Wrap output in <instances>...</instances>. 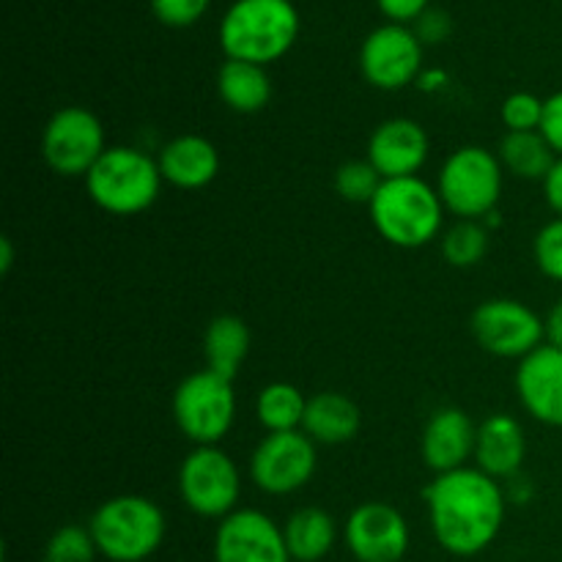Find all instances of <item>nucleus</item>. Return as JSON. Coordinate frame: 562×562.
<instances>
[{
	"instance_id": "nucleus-1",
	"label": "nucleus",
	"mask_w": 562,
	"mask_h": 562,
	"mask_svg": "<svg viewBox=\"0 0 562 562\" xmlns=\"http://www.w3.org/2000/svg\"><path fill=\"white\" fill-rule=\"evenodd\" d=\"M431 536L453 558H475L499 538L508 514L503 483L475 464L437 475L423 492Z\"/></svg>"
},
{
	"instance_id": "nucleus-2",
	"label": "nucleus",
	"mask_w": 562,
	"mask_h": 562,
	"mask_svg": "<svg viewBox=\"0 0 562 562\" xmlns=\"http://www.w3.org/2000/svg\"><path fill=\"white\" fill-rule=\"evenodd\" d=\"M300 25L291 0H234L220 20V47L231 60L269 66L291 53Z\"/></svg>"
},
{
	"instance_id": "nucleus-3",
	"label": "nucleus",
	"mask_w": 562,
	"mask_h": 562,
	"mask_svg": "<svg viewBox=\"0 0 562 562\" xmlns=\"http://www.w3.org/2000/svg\"><path fill=\"white\" fill-rule=\"evenodd\" d=\"M368 209L379 236L401 250L426 247L442 234L445 203L437 187L420 176L384 179Z\"/></svg>"
},
{
	"instance_id": "nucleus-4",
	"label": "nucleus",
	"mask_w": 562,
	"mask_h": 562,
	"mask_svg": "<svg viewBox=\"0 0 562 562\" xmlns=\"http://www.w3.org/2000/svg\"><path fill=\"white\" fill-rule=\"evenodd\" d=\"M99 558L110 562H146L168 536L165 510L143 494H119L93 510L88 521Z\"/></svg>"
},
{
	"instance_id": "nucleus-5",
	"label": "nucleus",
	"mask_w": 562,
	"mask_h": 562,
	"mask_svg": "<svg viewBox=\"0 0 562 562\" xmlns=\"http://www.w3.org/2000/svg\"><path fill=\"white\" fill-rule=\"evenodd\" d=\"M162 184L157 159L135 146H108L86 176L88 198L113 217H135L151 209Z\"/></svg>"
},
{
	"instance_id": "nucleus-6",
	"label": "nucleus",
	"mask_w": 562,
	"mask_h": 562,
	"mask_svg": "<svg viewBox=\"0 0 562 562\" xmlns=\"http://www.w3.org/2000/svg\"><path fill=\"white\" fill-rule=\"evenodd\" d=\"M505 168L497 151L461 146L448 154L437 176V192L445 212L456 220H486L503 198Z\"/></svg>"
},
{
	"instance_id": "nucleus-7",
	"label": "nucleus",
	"mask_w": 562,
	"mask_h": 562,
	"mask_svg": "<svg viewBox=\"0 0 562 562\" xmlns=\"http://www.w3.org/2000/svg\"><path fill=\"white\" fill-rule=\"evenodd\" d=\"M173 423L192 445H220L236 423L234 382L220 373L192 371L181 379L170 401Z\"/></svg>"
},
{
	"instance_id": "nucleus-8",
	"label": "nucleus",
	"mask_w": 562,
	"mask_h": 562,
	"mask_svg": "<svg viewBox=\"0 0 562 562\" xmlns=\"http://www.w3.org/2000/svg\"><path fill=\"white\" fill-rule=\"evenodd\" d=\"M179 494L187 510L201 519L223 521L239 510L241 472L220 445H198L179 467Z\"/></svg>"
},
{
	"instance_id": "nucleus-9",
	"label": "nucleus",
	"mask_w": 562,
	"mask_h": 562,
	"mask_svg": "<svg viewBox=\"0 0 562 562\" xmlns=\"http://www.w3.org/2000/svg\"><path fill=\"white\" fill-rule=\"evenodd\" d=\"M108 151L104 126L88 108L69 104L55 110L42 130V159L64 179H86Z\"/></svg>"
},
{
	"instance_id": "nucleus-10",
	"label": "nucleus",
	"mask_w": 562,
	"mask_h": 562,
	"mask_svg": "<svg viewBox=\"0 0 562 562\" xmlns=\"http://www.w3.org/2000/svg\"><path fill=\"white\" fill-rule=\"evenodd\" d=\"M318 445L305 431L267 434L250 453V481L269 497H289L313 481Z\"/></svg>"
},
{
	"instance_id": "nucleus-11",
	"label": "nucleus",
	"mask_w": 562,
	"mask_h": 562,
	"mask_svg": "<svg viewBox=\"0 0 562 562\" xmlns=\"http://www.w3.org/2000/svg\"><path fill=\"white\" fill-rule=\"evenodd\" d=\"M470 329L475 344L486 355L499 360H525L527 355L547 344L543 316L530 305L510 296H494L472 311Z\"/></svg>"
},
{
	"instance_id": "nucleus-12",
	"label": "nucleus",
	"mask_w": 562,
	"mask_h": 562,
	"mask_svg": "<svg viewBox=\"0 0 562 562\" xmlns=\"http://www.w3.org/2000/svg\"><path fill=\"white\" fill-rule=\"evenodd\" d=\"M423 44L412 25L373 27L360 47V71L368 86L379 91H401L423 75Z\"/></svg>"
},
{
	"instance_id": "nucleus-13",
	"label": "nucleus",
	"mask_w": 562,
	"mask_h": 562,
	"mask_svg": "<svg viewBox=\"0 0 562 562\" xmlns=\"http://www.w3.org/2000/svg\"><path fill=\"white\" fill-rule=\"evenodd\" d=\"M409 541L406 516L382 499L360 503L344 521V543L357 562H401Z\"/></svg>"
},
{
	"instance_id": "nucleus-14",
	"label": "nucleus",
	"mask_w": 562,
	"mask_h": 562,
	"mask_svg": "<svg viewBox=\"0 0 562 562\" xmlns=\"http://www.w3.org/2000/svg\"><path fill=\"white\" fill-rule=\"evenodd\" d=\"M214 562H291L283 525L258 508L225 516L214 532Z\"/></svg>"
},
{
	"instance_id": "nucleus-15",
	"label": "nucleus",
	"mask_w": 562,
	"mask_h": 562,
	"mask_svg": "<svg viewBox=\"0 0 562 562\" xmlns=\"http://www.w3.org/2000/svg\"><path fill=\"white\" fill-rule=\"evenodd\" d=\"M516 395L527 415L547 428H562V351L538 346L516 366Z\"/></svg>"
},
{
	"instance_id": "nucleus-16",
	"label": "nucleus",
	"mask_w": 562,
	"mask_h": 562,
	"mask_svg": "<svg viewBox=\"0 0 562 562\" xmlns=\"http://www.w3.org/2000/svg\"><path fill=\"white\" fill-rule=\"evenodd\" d=\"M428 154L431 140L423 124L415 119H387L368 137L366 159L382 179H406L426 168Z\"/></svg>"
},
{
	"instance_id": "nucleus-17",
	"label": "nucleus",
	"mask_w": 562,
	"mask_h": 562,
	"mask_svg": "<svg viewBox=\"0 0 562 562\" xmlns=\"http://www.w3.org/2000/svg\"><path fill=\"white\" fill-rule=\"evenodd\" d=\"M475 439L477 426L472 423V417L459 406H442L428 417L426 428H423V464L434 475L464 470L475 459Z\"/></svg>"
},
{
	"instance_id": "nucleus-18",
	"label": "nucleus",
	"mask_w": 562,
	"mask_h": 562,
	"mask_svg": "<svg viewBox=\"0 0 562 562\" xmlns=\"http://www.w3.org/2000/svg\"><path fill=\"white\" fill-rule=\"evenodd\" d=\"M527 459V434L510 415H488L477 426L475 459L472 464L494 481H514Z\"/></svg>"
},
{
	"instance_id": "nucleus-19",
	"label": "nucleus",
	"mask_w": 562,
	"mask_h": 562,
	"mask_svg": "<svg viewBox=\"0 0 562 562\" xmlns=\"http://www.w3.org/2000/svg\"><path fill=\"white\" fill-rule=\"evenodd\" d=\"M165 184L176 190H203L220 176V151L209 137L187 135L165 143L157 154Z\"/></svg>"
},
{
	"instance_id": "nucleus-20",
	"label": "nucleus",
	"mask_w": 562,
	"mask_h": 562,
	"mask_svg": "<svg viewBox=\"0 0 562 562\" xmlns=\"http://www.w3.org/2000/svg\"><path fill=\"white\" fill-rule=\"evenodd\" d=\"M360 406H357L349 395L335 393V390H324V393H316L307 398L302 431H305L316 445L338 448V445L351 442V439L360 434Z\"/></svg>"
},
{
	"instance_id": "nucleus-21",
	"label": "nucleus",
	"mask_w": 562,
	"mask_h": 562,
	"mask_svg": "<svg viewBox=\"0 0 562 562\" xmlns=\"http://www.w3.org/2000/svg\"><path fill=\"white\" fill-rule=\"evenodd\" d=\"M283 536L291 562H322L333 552L338 538H344V530H338V521L329 510L305 505L285 519Z\"/></svg>"
},
{
	"instance_id": "nucleus-22",
	"label": "nucleus",
	"mask_w": 562,
	"mask_h": 562,
	"mask_svg": "<svg viewBox=\"0 0 562 562\" xmlns=\"http://www.w3.org/2000/svg\"><path fill=\"white\" fill-rule=\"evenodd\" d=\"M217 93L225 108L234 113H261L272 99V77L267 66L225 58L217 71Z\"/></svg>"
},
{
	"instance_id": "nucleus-23",
	"label": "nucleus",
	"mask_w": 562,
	"mask_h": 562,
	"mask_svg": "<svg viewBox=\"0 0 562 562\" xmlns=\"http://www.w3.org/2000/svg\"><path fill=\"white\" fill-rule=\"evenodd\" d=\"M247 355H250V327L234 313L214 316L203 335V357H206L209 371L234 382Z\"/></svg>"
},
{
	"instance_id": "nucleus-24",
	"label": "nucleus",
	"mask_w": 562,
	"mask_h": 562,
	"mask_svg": "<svg viewBox=\"0 0 562 562\" xmlns=\"http://www.w3.org/2000/svg\"><path fill=\"white\" fill-rule=\"evenodd\" d=\"M505 173L527 181H543L558 162V154L541 132H505L497 146Z\"/></svg>"
},
{
	"instance_id": "nucleus-25",
	"label": "nucleus",
	"mask_w": 562,
	"mask_h": 562,
	"mask_svg": "<svg viewBox=\"0 0 562 562\" xmlns=\"http://www.w3.org/2000/svg\"><path fill=\"white\" fill-rule=\"evenodd\" d=\"M307 398L296 384L272 382L261 387L256 398V420L267 434L302 431Z\"/></svg>"
},
{
	"instance_id": "nucleus-26",
	"label": "nucleus",
	"mask_w": 562,
	"mask_h": 562,
	"mask_svg": "<svg viewBox=\"0 0 562 562\" xmlns=\"http://www.w3.org/2000/svg\"><path fill=\"white\" fill-rule=\"evenodd\" d=\"M492 231L481 223V220H456L442 236V256L450 267L470 269L486 258L488 245H492Z\"/></svg>"
},
{
	"instance_id": "nucleus-27",
	"label": "nucleus",
	"mask_w": 562,
	"mask_h": 562,
	"mask_svg": "<svg viewBox=\"0 0 562 562\" xmlns=\"http://www.w3.org/2000/svg\"><path fill=\"white\" fill-rule=\"evenodd\" d=\"M99 549L93 536L82 525H64L47 538L42 562H97Z\"/></svg>"
},
{
	"instance_id": "nucleus-28",
	"label": "nucleus",
	"mask_w": 562,
	"mask_h": 562,
	"mask_svg": "<svg viewBox=\"0 0 562 562\" xmlns=\"http://www.w3.org/2000/svg\"><path fill=\"white\" fill-rule=\"evenodd\" d=\"M382 181L379 170L368 159H349L335 170V192L349 203H368L371 206Z\"/></svg>"
},
{
	"instance_id": "nucleus-29",
	"label": "nucleus",
	"mask_w": 562,
	"mask_h": 562,
	"mask_svg": "<svg viewBox=\"0 0 562 562\" xmlns=\"http://www.w3.org/2000/svg\"><path fill=\"white\" fill-rule=\"evenodd\" d=\"M499 119L508 132H541L543 99L530 91L510 93L499 108Z\"/></svg>"
},
{
	"instance_id": "nucleus-30",
	"label": "nucleus",
	"mask_w": 562,
	"mask_h": 562,
	"mask_svg": "<svg viewBox=\"0 0 562 562\" xmlns=\"http://www.w3.org/2000/svg\"><path fill=\"white\" fill-rule=\"evenodd\" d=\"M532 256L536 267L541 269L543 278L562 283V217L549 220L532 241Z\"/></svg>"
},
{
	"instance_id": "nucleus-31",
	"label": "nucleus",
	"mask_w": 562,
	"mask_h": 562,
	"mask_svg": "<svg viewBox=\"0 0 562 562\" xmlns=\"http://www.w3.org/2000/svg\"><path fill=\"white\" fill-rule=\"evenodd\" d=\"M212 0H151V11L162 25L190 27L203 20Z\"/></svg>"
},
{
	"instance_id": "nucleus-32",
	"label": "nucleus",
	"mask_w": 562,
	"mask_h": 562,
	"mask_svg": "<svg viewBox=\"0 0 562 562\" xmlns=\"http://www.w3.org/2000/svg\"><path fill=\"white\" fill-rule=\"evenodd\" d=\"M412 31L420 38L423 47H431V44L448 42L450 33H453V20H450L448 11L439 9V5H428V9L412 22Z\"/></svg>"
},
{
	"instance_id": "nucleus-33",
	"label": "nucleus",
	"mask_w": 562,
	"mask_h": 562,
	"mask_svg": "<svg viewBox=\"0 0 562 562\" xmlns=\"http://www.w3.org/2000/svg\"><path fill=\"white\" fill-rule=\"evenodd\" d=\"M541 135L552 146V151L562 157V91L552 93L543 99V121H541Z\"/></svg>"
},
{
	"instance_id": "nucleus-34",
	"label": "nucleus",
	"mask_w": 562,
	"mask_h": 562,
	"mask_svg": "<svg viewBox=\"0 0 562 562\" xmlns=\"http://www.w3.org/2000/svg\"><path fill=\"white\" fill-rule=\"evenodd\" d=\"M379 11L395 25H412L423 11L431 5V0H376Z\"/></svg>"
},
{
	"instance_id": "nucleus-35",
	"label": "nucleus",
	"mask_w": 562,
	"mask_h": 562,
	"mask_svg": "<svg viewBox=\"0 0 562 562\" xmlns=\"http://www.w3.org/2000/svg\"><path fill=\"white\" fill-rule=\"evenodd\" d=\"M541 184H543V198H547L549 209H552L558 217H562V157L554 162V168L549 170V176L541 181Z\"/></svg>"
},
{
	"instance_id": "nucleus-36",
	"label": "nucleus",
	"mask_w": 562,
	"mask_h": 562,
	"mask_svg": "<svg viewBox=\"0 0 562 562\" xmlns=\"http://www.w3.org/2000/svg\"><path fill=\"white\" fill-rule=\"evenodd\" d=\"M543 333H547V344L562 351V296L543 316Z\"/></svg>"
},
{
	"instance_id": "nucleus-37",
	"label": "nucleus",
	"mask_w": 562,
	"mask_h": 562,
	"mask_svg": "<svg viewBox=\"0 0 562 562\" xmlns=\"http://www.w3.org/2000/svg\"><path fill=\"white\" fill-rule=\"evenodd\" d=\"M445 86H448V71L442 69H423V75L417 77V88L426 93L442 91Z\"/></svg>"
},
{
	"instance_id": "nucleus-38",
	"label": "nucleus",
	"mask_w": 562,
	"mask_h": 562,
	"mask_svg": "<svg viewBox=\"0 0 562 562\" xmlns=\"http://www.w3.org/2000/svg\"><path fill=\"white\" fill-rule=\"evenodd\" d=\"M11 263H14V247H11L9 236H3V239H0V272H9Z\"/></svg>"
}]
</instances>
